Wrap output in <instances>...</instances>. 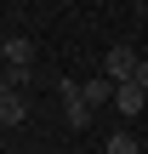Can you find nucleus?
<instances>
[{"label": "nucleus", "mask_w": 148, "mask_h": 154, "mask_svg": "<svg viewBox=\"0 0 148 154\" xmlns=\"http://www.w3.org/2000/svg\"><path fill=\"white\" fill-rule=\"evenodd\" d=\"M57 91H63V114H68V126H91V103H86L80 80H57Z\"/></svg>", "instance_id": "nucleus-1"}, {"label": "nucleus", "mask_w": 148, "mask_h": 154, "mask_svg": "<svg viewBox=\"0 0 148 154\" xmlns=\"http://www.w3.org/2000/svg\"><path fill=\"white\" fill-rule=\"evenodd\" d=\"M137 63H143V57H137L131 46H108V57H103V69H108V80H114V86H120V80H131V74H137Z\"/></svg>", "instance_id": "nucleus-2"}, {"label": "nucleus", "mask_w": 148, "mask_h": 154, "mask_svg": "<svg viewBox=\"0 0 148 154\" xmlns=\"http://www.w3.org/2000/svg\"><path fill=\"white\" fill-rule=\"evenodd\" d=\"M114 103H120V114H125V120H137V114H143V103H148V91L137 86V80H120V86H114Z\"/></svg>", "instance_id": "nucleus-3"}, {"label": "nucleus", "mask_w": 148, "mask_h": 154, "mask_svg": "<svg viewBox=\"0 0 148 154\" xmlns=\"http://www.w3.org/2000/svg\"><path fill=\"white\" fill-rule=\"evenodd\" d=\"M0 57H6V69H29V57H34V46H29L23 34H11V40L0 46Z\"/></svg>", "instance_id": "nucleus-4"}, {"label": "nucleus", "mask_w": 148, "mask_h": 154, "mask_svg": "<svg viewBox=\"0 0 148 154\" xmlns=\"http://www.w3.org/2000/svg\"><path fill=\"white\" fill-rule=\"evenodd\" d=\"M23 114H29V103L17 97V86H6V91H0V126H17Z\"/></svg>", "instance_id": "nucleus-5"}, {"label": "nucleus", "mask_w": 148, "mask_h": 154, "mask_svg": "<svg viewBox=\"0 0 148 154\" xmlns=\"http://www.w3.org/2000/svg\"><path fill=\"white\" fill-rule=\"evenodd\" d=\"M103 154H143V143H137L131 131H114V137L103 143Z\"/></svg>", "instance_id": "nucleus-6"}, {"label": "nucleus", "mask_w": 148, "mask_h": 154, "mask_svg": "<svg viewBox=\"0 0 148 154\" xmlns=\"http://www.w3.org/2000/svg\"><path fill=\"white\" fill-rule=\"evenodd\" d=\"M80 91H86V103L97 109V103H108V97H114V80H86Z\"/></svg>", "instance_id": "nucleus-7"}, {"label": "nucleus", "mask_w": 148, "mask_h": 154, "mask_svg": "<svg viewBox=\"0 0 148 154\" xmlns=\"http://www.w3.org/2000/svg\"><path fill=\"white\" fill-rule=\"evenodd\" d=\"M131 80H137V86L148 91V63H137V74H131Z\"/></svg>", "instance_id": "nucleus-8"}]
</instances>
